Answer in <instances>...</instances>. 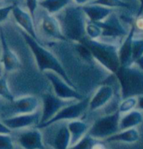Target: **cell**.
I'll return each instance as SVG.
<instances>
[{"mask_svg": "<svg viewBox=\"0 0 143 149\" xmlns=\"http://www.w3.org/2000/svg\"><path fill=\"white\" fill-rule=\"evenodd\" d=\"M90 126L81 119L67 121V128L70 133V146L76 144L87 134ZM69 146V147H70Z\"/></svg>", "mask_w": 143, "mask_h": 149, "instance_id": "cell-19", "label": "cell"}, {"mask_svg": "<svg viewBox=\"0 0 143 149\" xmlns=\"http://www.w3.org/2000/svg\"><path fill=\"white\" fill-rule=\"evenodd\" d=\"M0 49H1V65L7 73H12L21 68L22 63L15 52L9 47L3 31L0 28Z\"/></svg>", "mask_w": 143, "mask_h": 149, "instance_id": "cell-11", "label": "cell"}, {"mask_svg": "<svg viewBox=\"0 0 143 149\" xmlns=\"http://www.w3.org/2000/svg\"><path fill=\"white\" fill-rule=\"evenodd\" d=\"M119 119L120 113L119 110L111 114H105L103 116L98 118L93 125L90 126L87 135L96 140L104 141L106 138L119 132Z\"/></svg>", "mask_w": 143, "mask_h": 149, "instance_id": "cell-7", "label": "cell"}, {"mask_svg": "<svg viewBox=\"0 0 143 149\" xmlns=\"http://www.w3.org/2000/svg\"><path fill=\"white\" fill-rule=\"evenodd\" d=\"M0 98L9 103L12 102L15 99V95L11 92V89L9 88L6 75L0 76Z\"/></svg>", "mask_w": 143, "mask_h": 149, "instance_id": "cell-23", "label": "cell"}, {"mask_svg": "<svg viewBox=\"0 0 143 149\" xmlns=\"http://www.w3.org/2000/svg\"><path fill=\"white\" fill-rule=\"evenodd\" d=\"M96 141H97L96 139L91 137L89 135L87 134L78 142H77L72 146H70L67 149H91L92 146Z\"/></svg>", "mask_w": 143, "mask_h": 149, "instance_id": "cell-27", "label": "cell"}, {"mask_svg": "<svg viewBox=\"0 0 143 149\" xmlns=\"http://www.w3.org/2000/svg\"><path fill=\"white\" fill-rule=\"evenodd\" d=\"M41 117V109L31 114L15 115L8 117L2 118L1 120L8 126L12 132L24 130L38 126Z\"/></svg>", "mask_w": 143, "mask_h": 149, "instance_id": "cell-14", "label": "cell"}, {"mask_svg": "<svg viewBox=\"0 0 143 149\" xmlns=\"http://www.w3.org/2000/svg\"><path fill=\"white\" fill-rule=\"evenodd\" d=\"M87 19L93 22H101L112 14V9L102 5L88 3L81 6Z\"/></svg>", "mask_w": 143, "mask_h": 149, "instance_id": "cell-18", "label": "cell"}, {"mask_svg": "<svg viewBox=\"0 0 143 149\" xmlns=\"http://www.w3.org/2000/svg\"><path fill=\"white\" fill-rule=\"evenodd\" d=\"M117 93L115 92V88L114 85L103 83L102 85L97 88L95 92L89 98L88 110L90 111H95L102 109L111 101L114 96Z\"/></svg>", "mask_w": 143, "mask_h": 149, "instance_id": "cell-16", "label": "cell"}, {"mask_svg": "<svg viewBox=\"0 0 143 149\" xmlns=\"http://www.w3.org/2000/svg\"><path fill=\"white\" fill-rule=\"evenodd\" d=\"M56 17L67 41L81 42L86 37L85 25L87 19L81 6L72 3L56 15Z\"/></svg>", "mask_w": 143, "mask_h": 149, "instance_id": "cell-2", "label": "cell"}, {"mask_svg": "<svg viewBox=\"0 0 143 149\" xmlns=\"http://www.w3.org/2000/svg\"><path fill=\"white\" fill-rule=\"evenodd\" d=\"M135 34V33H134ZM143 56V37H136L135 35L132 40V63Z\"/></svg>", "mask_w": 143, "mask_h": 149, "instance_id": "cell-25", "label": "cell"}, {"mask_svg": "<svg viewBox=\"0 0 143 149\" xmlns=\"http://www.w3.org/2000/svg\"><path fill=\"white\" fill-rule=\"evenodd\" d=\"M11 15L13 16L15 23L21 29V31L31 36L34 39L39 40L34 18L26 8L19 5H13Z\"/></svg>", "mask_w": 143, "mask_h": 149, "instance_id": "cell-15", "label": "cell"}, {"mask_svg": "<svg viewBox=\"0 0 143 149\" xmlns=\"http://www.w3.org/2000/svg\"><path fill=\"white\" fill-rule=\"evenodd\" d=\"M91 149H106V147L104 146L103 142H100V141L97 140L92 146Z\"/></svg>", "mask_w": 143, "mask_h": 149, "instance_id": "cell-32", "label": "cell"}, {"mask_svg": "<svg viewBox=\"0 0 143 149\" xmlns=\"http://www.w3.org/2000/svg\"><path fill=\"white\" fill-rule=\"evenodd\" d=\"M81 42L89 50L96 63L105 70L110 73H115L119 69L120 67L118 55L119 46L99 40H90L87 37Z\"/></svg>", "mask_w": 143, "mask_h": 149, "instance_id": "cell-3", "label": "cell"}, {"mask_svg": "<svg viewBox=\"0 0 143 149\" xmlns=\"http://www.w3.org/2000/svg\"><path fill=\"white\" fill-rule=\"evenodd\" d=\"M74 101L76 100H62L54 94H44L41 100V117L38 126L46 123L53 117L58 111Z\"/></svg>", "mask_w": 143, "mask_h": 149, "instance_id": "cell-13", "label": "cell"}, {"mask_svg": "<svg viewBox=\"0 0 143 149\" xmlns=\"http://www.w3.org/2000/svg\"><path fill=\"white\" fill-rule=\"evenodd\" d=\"M13 5H3L0 6V24H3L11 15Z\"/></svg>", "mask_w": 143, "mask_h": 149, "instance_id": "cell-29", "label": "cell"}, {"mask_svg": "<svg viewBox=\"0 0 143 149\" xmlns=\"http://www.w3.org/2000/svg\"><path fill=\"white\" fill-rule=\"evenodd\" d=\"M45 145L51 149H67L70 146V133L67 121H57L40 128Z\"/></svg>", "mask_w": 143, "mask_h": 149, "instance_id": "cell-6", "label": "cell"}, {"mask_svg": "<svg viewBox=\"0 0 143 149\" xmlns=\"http://www.w3.org/2000/svg\"><path fill=\"white\" fill-rule=\"evenodd\" d=\"M140 138V133L137 129L134 127L129 128L126 130H123L121 132L112 135L111 136L106 138L104 141L106 142H119V141H124V142H135L139 140Z\"/></svg>", "mask_w": 143, "mask_h": 149, "instance_id": "cell-21", "label": "cell"}, {"mask_svg": "<svg viewBox=\"0 0 143 149\" xmlns=\"http://www.w3.org/2000/svg\"><path fill=\"white\" fill-rule=\"evenodd\" d=\"M88 103L89 97H84L81 100H76L71 103L62 108L60 111H58L53 117L50 119L46 123L37 127L41 128L57 121H71L80 119L83 116L85 111L88 110Z\"/></svg>", "mask_w": 143, "mask_h": 149, "instance_id": "cell-9", "label": "cell"}, {"mask_svg": "<svg viewBox=\"0 0 143 149\" xmlns=\"http://www.w3.org/2000/svg\"><path fill=\"white\" fill-rule=\"evenodd\" d=\"M118 80L121 99L143 95V70L135 64L120 66L114 73Z\"/></svg>", "mask_w": 143, "mask_h": 149, "instance_id": "cell-4", "label": "cell"}, {"mask_svg": "<svg viewBox=\"0 0 143 149\" xmlns=\"http://www.w3.org/2000/svg\"><path fill=\"white\" fill-rule=\"evenodd\" d=\"M34 20L37 33L39 31L44 37L54 41H67L62 34L56 15L49 14L43 8L38 7L34 15Z\"/></svg>", "mask_w": 143, "mask_h": 149, "instance_id": "cell-5", "label": "cell"}, {"mask_svg": "<svg viewBox=\"0 0 143 149\" xmlns=\"http://www.w3.org/2000/svg\"><path fill=\"white\" fill-rule=\"evenodd\" d=\"M137 104V97H128L124 100H121L119 105V112L120 114L122 113H127L129 111L136 107Z\"/></svg>", "mask_w": 143, "mask_h": 149, "instance_id": "cell-26", "label": "cell"}, {"mask_svg": "<svg viewBox=\"0 0 143 149\" xmlns=\"http://www.w3.org/2000/svg\"><path fill=\"white\" fill-rule=\"evenodd\" d=\"M136 106H138V108L140 110H143V95L137 96V104H136Z\"/></svg>", "mask_w": 143, "mask_h": 149, "instance_id": "cell-35", "label": "cell"}, {"mask_svg": "<svg viewBox=\"0 0 143 149\" xmlns=\"http://www.w3.org/2000/svg\"><path fill=\"white\" fill-rule=\"evenodd\" d=\"M0 3H1V0H0ZM1 5H2V4H1Z\"/></svg>", "mask_w": 143, "mask_h": 149, "instance_id": "cell-36", "label": "cell"}, {"mask_svg": "<svg viewBox=\"0 0 143 149\" xmlns=\"http://www.w3.org/2000/svg\"><path fill=\"white\" fill-rule=\"evenodd\" d=\"M85 33H86V37L88 39L99 40L101 37L102 30L98 23L87 19L85 25Z\"/></svg>", "mask_w": 143, "mask_h": 149, "instance_id": "cell-24", "label": "cell"}, {"mask_svg": "<svg viewBox=\"0 0 143 149\" xmlns=\"http://www.w3.org/2000/svg\"><path fill=\"white\" fill-rule=\"evenodd\" d=\"M43 73L52 88L53 94L57 97L67 100H81L84 98L75 87L67 83L59 74L51 71H47Z\"/></svg>", "mask_w": 143, "mask_h": 149, "instance_id": "cell-8", "label": "cell"}, {"mask_svg": "<svg viewBox=\"0 0 143 149\" xmlns=\"http://www.w3.org/2000/svg\"><path fill=\"white\" fill-rule=\"evenodd\" d=\"M0 149H15L11 134H0Z\"/></svg>", "mask_w": 143, "mask_h": 149, "instance_id": "cell-28", "label": "cell"}, {"mask_svg": "<svg viewBox=\"0 0 143 149\" xmlns=\"http://www.w3.org/2000/svg\"><path fill=\"white\" fill-rule=\"evenodd\" d=\"M12 131L0 120V134H11Z\"/></svg>", "mask_w": 143, "mask_h": 149, "instance_id": "cell-31", "label": "cell"}, {"mask_svg": "<svg viewBox=\"0 0 143 149\" xmlns=\"http://www.w3.org/2000/svg\"><path fill=\"white\" fill-rule=\"evenodd\" d=\"M16 141L23 149H45L42 132L39 127L15 131Z\"/></svg>", "mask_w": 143, "mask_h": 149, "instance_id": "cell-12", "label": "cell"}, {"mask_svg": "<svg viewBox=\"0 0 143 149\" xmlns=\"http://www.w3.org/2000/svg\"><path fill=\"white\" fill-rule=\"evenodd\" d=\"M20 34L31 52L38 70L41 72H45L47 71L54 72L62 77L67 83L75 87L71 79L67 75V72L64 68L62 63L51 51L41 45L38 40L34 39L23 31H20Z\"/></svg>", "mask_w": 143, "mask_h": 149, "instance_id": "cell-1", "label": "cell"}, {"mask_svg": "<svg viewBox=\"0 0 143 149\" xmlns=\"http://www.w3.org/2000/svg\"><path fill=\"white\" fill-rule=\"evenodd\" d=\"M143 121L142 113L138 110H131L119 119V131L126 130L140 125Z\"/></svg>", "mask_w": 143, "mask_h": 149, "instance_id": "cell-22", "label": "cell"}, {"mask_svg": "<svg viewBox=\"0 0 143 149\" xmlns=\"http://www.w3.org/2000/svg\"><path fill=\"white\" fill-rule=\"evenodd\" d=\"M38 3H39V0H24V4H25L26 9L31 14L33 18H34L36 9L38 8Z\"/></svg>", "mask_w": 143, "mask_h": 149, "instance_id": "cell-30", "label": "cell"}, {"mask_svg": "<svg viewBox=\"0 0 143 149\" xmlns=\"http://www.w3.org/2000/svg\"><path fill=\"white\" fill-rule=\"evenodd\" d=\"M72 3H74L72 0H39L38 7L56 15Z\"/></svg>", "mask_w": 143, "mask_h": 149, "instance_id": "cell-20", "label": "cell"}, {"mask_svg": "<svg viewBox=\"0 0 143 149\" xmlns=\"http://www.w3.org/2000/svg\"><path fill=\"white\" fill-rule=\"evenodd\" d=\"M135 27L143 31V17H140L139 19H137V20L135 21Z\"/></svg>", "mask_w": 143, "mask_h": 149, "instance_id": "cell-33", "label": "cell"}, {"mask_svg": "<svg viewBox=\"0 0 143 149\" xmlns=\"http://www.w3.org/2000/svg\"><path fill=\"white\" fill-rule=\"evenodd\" d=\"M135 33V26H132L126 36L122 40L118 49V55L120 66L127 67L132 64V40Z\"/></svg>", "mask_w": 143, "mask_h": 149, "instance_id": "cell-17", "label": "cell"}, {"mask_svg": "<svg viewBox=\"0 0 143 149\" xmlns=\"http://www.w3.org/2000/svg\"><path fill=\"white\" fill-rule=\"evenodd\" d=\"M0 6H2V5H1V3H0Z\"/></svg>", "mask_w": 143, "mask_h": 149, "instance_id": "cell-37", "label": "cell"}, {"mask_svg": "<svg viewBox=\"0 0 143 149\" xmlns=\"http://www.w3.org/2000/svg\"><path fill=\"white\" fill-rule=\"evenodd\" d=\"M41 109V100L39 97L32 94H25L15 98L10 102L8 116H12L21 114H31Z\"/></svg>", "mask_w": 143, "mask_h": 149, "instance_id": "cell-10", "label": "cell"}, {"mask_svg": "<svg viewBox=\"0 0 143 149\" xmlns=\"http://www.w3.org/2000/svg\"><path fill=\"white\" fill-rule=\"evenodd\" d=\"M73 3L77 5H79V6H83V5H85L88 3L89 2H91L92 0H72Z\"/></svg>", "mask_w": 143, "mask_h": 149, "instance_id": "cell-34", "label": "cell"}]
</instances>
